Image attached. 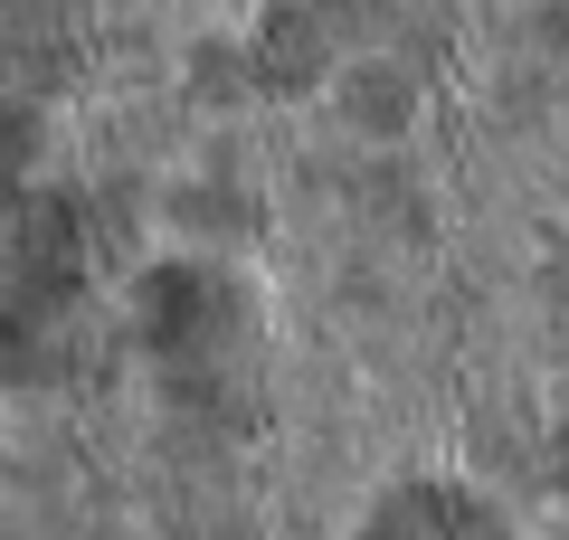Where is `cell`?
Wrapping results in <instances>:
<instances>
[{"instance_id": "obj_1", "label": "cell", "mask_w": 569, "mask_h": 540, "mask_svg": "<svg viewBox=\"0 0 569 540\" xmlns=\"http://www.w3.org/2000/svg\"><path fill=\"white\" fill-rule=\"evenodd\" d=\"M142 322H152L162 351H190V341H209L228 322V303H219V284H209V276L171 266V276H152V294H142Z\"/></svg>"}, {"instance_id": "obj_2", "label": "cell", "mask_w": 569, "mask_h": 540, "mask_svg": "<svg viewBox=\"0 0 569 540\" xmlns=\"http://www.w3.org/2000/svg\"><path fill=\"white\" fill-rule=\"evenodd\" d=\"M370 540H493V521L475 502H456V493H399L370 521Z\"/></svg>"}, {"instance_id": "obj_3", "label": "cell", "mask_w": 569, "mask_h": 540, "mask_svg": "<svg viewBox=\"0 0 569 540\" xmlns=\"http://www.w3.org/2000/svg\"><path fill=\"white\" fill-rule=\"evenodd\" d=\"M313 67H323V20H313V10H284L276 39H266V77L295 86V77H313Z\"/></svg>"}]
</instances>
